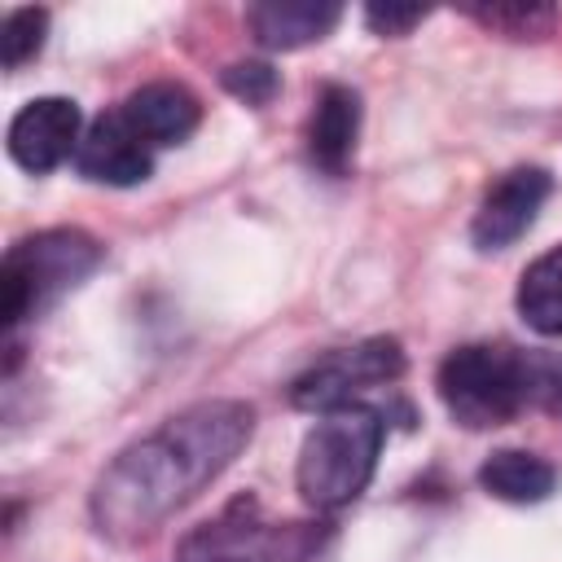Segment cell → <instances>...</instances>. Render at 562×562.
<instances>
[{
    "mask_svg": "<svg viewBox=\"0 0 562 562\" xmlns=\"http://www.w3.org/2000/svg\"><path fill=\"white\" fill-rule=\"evenodd\" d=\"M255 408L241 400H202L136 439L97 479L92 518L114 540H136L189 505L246 448Z\"/></svg>",
    "mask_w": 562,
    "mask_h": 562,
    "instance_id": "cell-1",
    "label": "cell"
},
{
    "mask_svg": "<svg viewBox=\"0 0 562 562\" xmlns=\"http://www.w3.org/2000/svg\"><path fill=\"white\" fill-rule=\"evenodd\" d=\"M435 386L448 417L465 430L505 426L522 408L562 413V360L496 342H470L448 351Z\"/></svg>",
    "mask_w": 562,
    "mask_h": 562,
    "instance_id": "cell-2",
    "label": "cell"
},
{
    "mask_svg": "<svg viewBox=\"0 0 562 562\" xmlns=\"http://www.w3.org/2000/svg\"><path fill=\"white\" fill-rule=\"evenodd\" d=\"M378 452H382V417L360 404L334 408L307 430L299 448L294 483L312 509H342L369 487L378 470Z\"/></svg>",
    "mask_w": 562,
    "mask_h": 562,
    "instance_id": "cell-3",
    "label": "cell"
},
{
    "mask_svg": "<svg viewBox=\"0 0 562 562\" xmlns=\"http://www.w3.org/2000/svg\"><path fill=\"white\" fill-rule=\"evenodd\" d=\"M97 263L101 246L83 228H48L9 246L0 268V321L13 329L26 316H40L83 277H92Z\"/></svg>",
    "mask_w": 562,
    "mask_h": 562,
    "instance_id": "cell-4",
    "label": "cell"
},
{
    "mask_svg": "<svg viewBox=\"0 0 562 562\" xmlns=\"http://www.w3.org/2000/svg\"><path fill=\"white\" fill-rule=\"evenodd\" d=\"M404 373V351L395 338H364L356 347H338L329 356H321L316 364H307L294 382H290V404L307 408V413H334V408H351L356 395L386 386Z\"/></svg>",
    "mask_w": 562,
    "mask_h": 562,
    "instance_id": "cell-5",
    "label": "cell"
},
{
    "mask_svg": "<svg viewBox=\"0 0 562 562\" xmlns=\"http://www.w3.org/2000/svg\"><path fill=\"white\" fill-rule=\"evenodd\" d=\"M303 553H307L303 527L259 522L250 501H237L220 522H206L198 536L184 540V562H277V558L285 562Z\"/></svg>",
    "mask_w": 562,
    "mask_h": 562,
    "instance_id": "cell-6",
    "label": "cell"
},
{
    "mask_svg": "<svg viewBox=\"0 0 562 562\" xmlns=\"http://www.w3.org/2000/svg\"><path fill=\"white\" fill-rule=\"evenodd\" d=\"M79 127H83V114L70 97H35L9 123V158L22 171L44 176L79 149L83 140Z\"/></svg>",
    "mask_w": 562,
    "mask_h": 562,
    "instance_id": "cell-7",
    "label": "cell"
},
{
    "mask_svg": "<svg viewBox=\"0 0 562 562\" xmlns=\"http://www.w3.org/2000/svg\"><path fill=\"white\" fill-rule=\"evenodd\" d=\"M553 193V176L544 167H514L505 171L479 202L470 237L479 250H505L514 246L540 215V206Z\"/></svg>",
    "mask_w": 562,
    "mask_h": 562,
    "instance_id": "cell-8",
    "label": "cell"
},
{
    "mask_svg": "<svg viewBox=\"0 0 562 562\" xmlns=\"http://www.w3.org/2000/svg\"><path fill=\"white\" fill-rule=\"evenodd\" d=\"M75 167H79L83 180L127 189V184L149 180L154 154L132 132V123L123 119V110H114V114H101V119L88 123V132H83V140L75 149Z\"/></svg>",
    "mask_w": 562,
    "mask_h": 562,
    "instance_id": "cell-9",
    "label": "cell"
},
{
    "mask_svg": "<svg viewBox=\"0 0 562 562\" xmlns=\"http://www.w3.org/2000/svg\"><path fill=\"white\" fill-rule=\"evenodd\" d=\"M123 119L145 145H184L202 123V101L184 83L158 79L123 101Z\"/></svg>",
    "mask_w": 562,
    "mask_h": 562,
    "instance_id": "cell-10",
    "label": "cell"
},
{
    "mask_svg": "<svg viewBox=\"0 0 562 562\" xmlns=\"http://www.w3.org/2000/svg\"><path fill=\"white\" fill-rule=\"evenodd\" d=\"M356 136H360V97L347 83H325L307 119V158L325 176H342L351 167Z\"/></svg>",
    "mask_w": 562,
    "mask_h": 562,
    "instance_id": "cell-11",
    "label": "cell"
},
{
    "mask_svg": "<svg viewBox=\"0 0 562 562\" xmlns=\"http://www.w3.org/2000/svg\"><path fill=\"white\" fill-rule=\"evenodd\" d=\"M342 18V4L334 0H263L246 9V22L263 48L290 53L303 44L325 40Z\"/></svg>",
    "mask_w": 562,
    "mask_h": 562,
    "instance_id": "cell-12",
    "label": "cell"
},
{
    "mask_svg": "<svg viewBox=\"0 0 562 562\" xmlns=\"http://www.w3.org/2000/svg\"><path fill=\"white\" fill-rule=\"evenodd\" d=\"M553 483H558L553 465L522 448H501L479 465V487L509 505H536L553 492Z\"/></svg>",
    "mask_w": 562,
    "mask_h": 562,
    "instance_id": "cell-13",
    "label": "cell"
},
{
    "mask_svg": "<svg viewBox=\"0 0 562 562\" xmlns=\"http://www.w3.org/2000/svg\"><path fill=\"white\" fill-rule=\"evenodd\" d=\"M518 316L544 334V338H562V246L544 250L540 259H531L518 277Z\"/></svg>",
    "mask_w": 562,
    "mask_h": 562,
    "instance_id": "cell-14",
    "label": "cell"
},
{
    "mask_svg": "<svg viewBox=\"0 0 562 562\" xmlns=\"http://www.w3.org/2000/svg\"><path fill=\"white\" fill-rule=\"evenodd\" d=\"M44 35H48V13L44 9H13L4 13V26H0V61L9 70L26 66L31 57H40L44 48Z\"/></svg>",
    "mask_w": 562,
    "mask_h": 562,
    "instance_id": "cell-15",
    "label": "cell"
},
{
    "mask_svg": "<svg viewBox=\"0 0 562 562\" xmlns=\"http://www.w3.org/2000/svg\"><path fill=\"white\" fill-rule=\"evenodd\" d=\"M470 18H479L492 31L518 35V40H540L553 26V9L549 4H465Z\"/></svg>",
    "mask_w": 562,
    "mask_h": 562,
    "instance_id": "cell-16",
    "label": "cell"
},
{
    "mask_svg": "<svg viewBox=\"0 0 562 562\" xmlns=\"http://www.w3.org/2000/svg\"><path fill=\"white\" fill-rule=\"evenodd\" d=\"M277 70L268 66V61H233L228 70H224V88L233 92V97H241L246 105H263V101H272V92H277Z\"/></svg>",
    "mask_w": 562,
    "mask_h": 562,
    "instance_id": "cell-17",
    "label": "cell"
},
{
    "mask_svg": "<svg viewBox=\"0 0 562 562\" xmlns=\"http://www.w3.org/2000/svg\"><path fill=\"white\" fill-rule=\"evenodd\" d=\"M422 18H426V4H369L364 9V22L378 35H408Z\"/></svg>",
    "mask_w": 562,
    "mask_h": 562,
    "instance_id": "cell-18",
    "label": "cell"
}]
</instances>
